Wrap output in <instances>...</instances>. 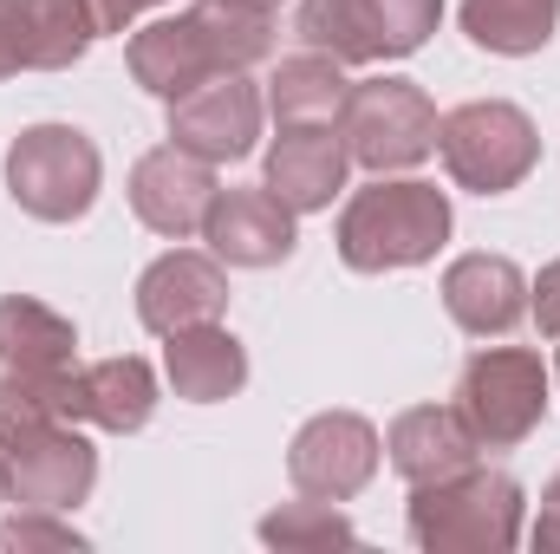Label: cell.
<instances>
[{"mask_svg": "<svg viewBox=\"0 0 560 554\" xmlns=\"http://www.w3.org/2000/svg\"><path fill=\"white\" fill-rule=\"evenodd\" d=\"M209 203H215V163H202L196 150L156 143V150L138 157V170H131V209H138L143 229H156L170 242L202 235Z\"/></svg>", "mask_w": 560, "mask_h": 554, "instance_id": "30bf717a", "label": "cell"}, {"mask_svg": "<svg viewBox=\"0 0 560 554\" xmlns=\"http://www.w3.org/2000/svg\"><path fill=\"white\" fill-rule=\"evenodd\" d=\"M98 143L79 125H33L7 150V196L33 222H79L98 203Z\"/></svg>", "mask_w": 560, "mask_h": 554, "instance_id": "5b68a950", "label": "cell"}, {"mask_svg": "<svg viewBox=\"0 0 560 554\" xmlns=\"http://www.w3.org/2000/svg\"><path fill=\"white\" fill-rule=\"evenodd\" d=\"M72 417V372L66 379H33V372H0V450L33 443L39 430Z\"/></svg>", "mask_w": 560, "mask_h": 554, "instance_id": "cb8c5ba5", "label": "cell"}, {"mask_svg": "<svg viewBox=\"0 0 560 554\" xmlns=\"http://www.w3.org/2000/svg\"><path fill=\"white\" fill-rule=\"evenodd\" d=\"M300 39L313 53H332L339 66H372L385 59L378 0H300Z\"/></svg>", "mask_w": 560, "mask_h": 554, "instance_id": "44dd1931", "label": "cell"}, {"mask_svg": "<svg viewBox=\"0 0 560 554\" xmlns=\"http://www.w3.org/2000/svg\"><path fill=\"white\" fill-rule=\"evenodd\" d=\"M456 412L476 430L482 450L522 443L541 424V412H548V366H541V353H528V346L476 353L463 366V379H456Z\"/></svg>", "mask_w": 560, "mask_h": 554, "instance_id": "8992f818", "label": "cell"}, {"mask_svg": "<svg viewBox=\"0 0 560 554\" xmlns=\"http://www.w3.org/2000/svg\"><path fill=\"white\" fill-rule=\"evenodd\" d=\"M222 307H229V275L215 255H196V249H170L138 280V320L156 339L202 326V320H222Z\"/></svg>", "mask_w": 560, "mask_h": 554, "instance_id": "8fae6325", "label": "cell"}, {"mask_svg": "<svg viewBox=\"0 0 560 554\" xmlns=\"http://www.w3.org/2000/svg\"><path fill=\"white\" fill-rule=\"evenodd\" d=\"M235 7H255V13H275L280 0H235Z\"/></svg>", "mask_w": 560, "mask_h": 554, "instance_id": "d6a6232c", "label": "cell"}, {"mask_svg": "<svg viewBox=\"0 0 560 554\" xmlns=\"http://www.w3.org/2000/svg\"><path fill=\"white\" fill-rule=\"evenodd\" d=\"M7 463H13V503L52 509V516L79 509L92 496V483H98V450L72 430V417L52 424V430H39L33 443L7 450Z\"/></svg>", "mask_w": 560, "mask_h": 554, "instance_id": "4fadbf2b", "label": "cell"}, {"mask_svg": "<svg viewBox=\"0 0 560 554\" xmlns=\"http://www.w3.org/2000/svg\"><path fill=\"white\" fill-rule=\"evenodd\" d=\"M26 72L20 66V26H13V0H0V79Z\"/></svg>", "mask_w": 560, "mask_h": 554, "instance_id": "f546056e", "label": "cell"}, {"mask_svg": "<svg viewBox=\"0 0 560 554\" xmlns=\"http://www.w3.org/2000/svg\"><path fill=\"white\" fill-rule=\"evenodd\" d=\"M555 20L560 0H463V33L482 53H502V59L541 53L555 39Z\"/></svg>", "mask_w": 560, "mask_h": 554, "instance_id": "603a6c76", "label": "cell"}, {"mask_svg": "<svg viewBox=\"0 0 560 554\" xmlns=\"http://www.w3.org/2000/svg\"><path fill=\"white\" fill-rule=\"evenodd\" d=\"M385 450H392V470L418 489V483H436V476L469 470L482 443H476V430L463 424L456 405H418V412H405L392 424Z\"/></svg>", "mask_w": 560, "mask_h": 554, "instance_id": "e0dca14e", "label": "cell"}, {"mask_svg": "<svg viewBox=\"0 0 560 554\" xmlns=\"http://www.w3.org/2000/svg\"><path fill=\"white\" fill-rule=\"evenodd\" d=\"M287 476L300 496L319 503H346L378 476V430L359 412H319L300 424L293 450H287Z\"/></svg>", "mask_w": 560, "mask_h": 554, "instance_id": "ba28073f", "label": "cell"}, {"mask_svg": "<svg viewBox=\"0 0 560 554\" xmlns=\"http://www.w3.org/2000/svg\"><path fill=\"white\" fill-rule=\"evenodd\" d=\"M0 503H13V463H7V450H0Z\"/></svg>", "mask_w": 560, "mask_h": 554, "instance_id": "1f68e13d", "label": "cell"}, {"mask_svg": "<svg viewBox=\"0 0 560 554\" xmlns=\"http://www.w3.org/2000/svg\"><path fill=\"white\" fill-rule=\"evenodd\" d=\"M261 542L268 549H332V542H352V522L332 503L300 496V503H287V509H275L261 522Z\"/></svg>", "mask_w": 560, "mask_h": 554, "instance_id": "d4e9b609", "label": "cell"}, {"mask_svg": "<svg viewBox=\"0 0 560 554\" xmlns=\"http://www.w3.org/2000/svg\"><path fill=\"white\" fill-rule=\"evenodd\" d=\"M13 26H20V66L26 72H66L98 39L85 0H13Z\"/></svg>", "mask_w": 560, "mask_h": 554, "instance_id": "ffe728a7", "label": "cell"}, {"mask_svg": "<svg viewBox=\"0 0 560 554\" xmlns=\"http://www.w3.org/2000/svg\"><path fill=\"white\" fill-rule=\"evenodd\" d=\"M436 13H443V0H378V20H385V59L418 53L423 39L436 33Z\"/></svg>", "mask_w": 560, "mask_h": 554, "instance_id": "484cf974", "label": "cell"}, {"mask_svg": "<svg viewBox=\"0 0 560 554\" xmlns=\"http://www.w3.org/2000/svg\"><path fill=\"white\" fill-rule=\"evenodd\" d=\"M0 366L7 372H33V379L79 372V333H72V320L52 313L46 300L7 293L0 300Z\"/></svg>", "mask_w": 560, "mask_h": 554, "instance_id": "ac0fdd59", "label": "cell"}, {"mask_svg": "<svg viewBox=\"0 0 560 554\" xmlns=\"http://www.w3.org/2000/svg\"><path fill=\"white\" fill-rule=\"evenodd\" d=\"M535 542H541V549H560V476L548 483V496H541V522H535Z\"/></svg>", "mask_w": 560, "mask_h": 554, "instance_id": "4dcf8cb0", "label": "cell"}, {"mask_svg": "<svg viewBox=\"0 0 560 554\" xmlns=\"http://www.w3.org/2000/svg\"><path fill=\"white\" fill-rule=\"evenodd\" d=\"M436 157L443 170L456 176V189H476V196H502L515 189L535 157H541V138L528 125L522 105L509 99H476V105H456L436 118Z\"/></svg>", "mask_w": 560, "mask_h": 554, "instance_id": "277c9868", "label": "cell"}, {"mask_svg": "<svg viewBox=\"0 0 560 554\" xmlns=\"http://www.w3.org/2000/svg\"><path fill=\"white\" fill-rule=\"evenodd\" d=\"M261 138V92L242 72H215L196 92L170 99V143L196 150L202 163H235Z\"/></svg>", "mask_w": 560, "mask_h": 554, "instance_id": "9c48e42d", "label": "cell"}, {"mask_svg": "<svg viewBox=\"0 0 560 554\" xmlns=\"http://www.w3.org/2000/svg\"><path fill=\"white\" fill-rule=\"evenodd\" d=\"M346 92L352 85H346L332 53H293V59H280L275 85H268V105H275L280 125H332Z\"/></svg>", "mask_w": 560, "mask_h": 554, "instance_id": "7402d4cb", "label": "cell"}, {"mask_svg": "<svg viewBox=\"0 0 560 554\" xmlns=\"http://www.w3.org/2000/svg\"><path fill=\"white\" fill-rule=\"evenodd\" d=\"M0 549H85V535H72L66 522H52V509L0 522Z\"/></svg>", "mask_w": 560, "mask_h": 554, "instance_id": "4316f807", "label": "cell"}, {"mask_svg": "<svg viewBox=\"0 0 560 554\" xmlns=\"http://www.w3.org/2000/svg\"><path fill=\"white\" fill-rule=\"evenodd\" d=\"M443 242H450V196L418 176H378L339 216V255L359 275L418 268Z\"/></svg>", "mask_w": 560, "mask_h": 554, "instance_id": "7a4b0ae2", "label": "cell"}, {"mask_svg": "<svg viewBox=\"0 0 560 554\" xmlns=\"http://www.w3.org/2000/svg\"><path fill=\"white\" fill-rule=\"evenodd\" d=\"M411 542L430 554H502L522 542V489L502 470H456L418 483L411 496Z\"/></svg>", "mask_w": 560, "mask_h": 554, "instance_id": "3957f363", "label": "cell"}, {"mask_svg": "<svg viewBox=\"0 0 560 554\" xmlns=\"http://www.w3.org/2000/svg\"><path fill=\"white\" fill-rule=\"evenodd\" d=\"M346 170H352V150L332 125H280L275 150H268V189L293 216L326 209L346 189Z\"/></svg>", "mask_w": 560, "mask_h": 554, "instance_id": "5bb4252c", "label": "cell"}, {"mask_svg": "<svg viewBox=\"0 0 560 554\" xmlns=\"http://www.w3.org/2000/svg\"><path fill=\"white\" fill-rule=\"evenodd\" d=\"M275 53V20L235 0H196L176 20H150L131 33V79L156 99H183L215 72H248Z\"/></svg>", "mask_w": 560, "mask_h": 554, "instance_id": "6da1fadb", "label": "cell"}, {"mask_svg": "<svg viewBox=\"0 0 560 554\" xmlns=\"http://www.w3.org/2000/svg\"><path fill=\"white\" fill-rule=\"evenodd\" d=\"M163 372H170L176 399H189V405H222V399H235V392L248 385V353H242V339H235L222 320H202V326L170 333Z\"/></svg>", "mask_w": 560, "mask_h": 554, "instance_id": "2e32d148", "label": "cell"}, {"mask_svg": "<svg viewBox=\"0 0 560 554\" xmlns=\"http://www.w3.org/2000/svg\"><path fill=\"white\" fill-rule=\"evenodd\" d=\"M339 138L365 170H411L436 150V105L411 79H359L339 105Z\"/></svg>", "mask_w": 560, "mask_h": 554, "instance_id": "52a82bcc", "label": "cell"}, {"mask_svg": "<svg viewBox=\"0 0 560 554\" xmlns=\"http://www.w3.org/2000/svg\"><path fill=\"white\" fill-rule=\"evenodd\" d=\"M138 7H143V0H85V13H92V26H98V33H125V26L138 20Z\"/></svg>", "mask_w": 560, "mask_h": 554, "instance_id": "f1b7e54d", "label": "cell"}, {"mask_svg": "<svg viewBox=\"0 0 560 554\" xmlns=\"http://www.w3.org/2000/svg\"><path fill=\"white\" fill-rule=\"evenodd\" d=\"M150 412H156V372L143 366L138 353L98 359V366H79L72 372V417L125 437V430H143Z\"/></svg>", "mask_w": 560, "mask_h": 554, "instance_id": "d6986e66", "label": "cell"}, {"mask_svg": "<svg viewBox=\"0 0 560 554\" xmlns=\"http://www.w3.org/2000/svg\"><path fill=\"white\" fill-rule=\"evenodd\" d=\"M528 293H535V326H541L548 339H560V262H548Z\"/></svg>", "mask_w": 560, "mask_h": 554, "instance_id": "83f0119b", "label": "cell"}, {"mask_svg": "<svg viewBox=\"0 0 560 554\" xmlns=\"http://www.w3.org/2000/svg\"><path fill=\"white\" fill-rule=\"evenodd\" d=\"M202 242L229 268H275V262L293 255V209L280 203L268 183L261 189H215Z\"/></svg>", "mask_w": 560, "mask_h": 554, "instance_id": "7c38bea8", "label": "cell"}, {"mask_svg": "<svg viewBox=\"0 0 560 554\" xmlns=\"http://www.w3.org/2000/svg\"><path fill=\"white\" fill-rule=\"evenodd\" d=\"M443 307H450V320H456L463 333L502 339V333H515L522 313H528V280H522V268H515L509 255H463V262H450V275H443Z\"/></svg>", "mask_w": 560, "mask_h": 554, "instance_id": "9a60e30c", "label": "cell"}, {"mask_svg": "<svg viewBox=\"0 0 560 554\" xmlns=\"http://www.w3.org/2000/svg\"><path fill=\"white\" fill-rule=\"evenodd\" d=\"M555 372H560V366H555Z\"/></svg>", "mask_w": 560, "mask_h": 554, "instance_id": "e575fe53", "label": "cell"}, {"mask_svg": "<svg viewBox=\"0 0 560 554\" xmlns=\"http://www.w3.org/2000/svg\"><path fill=\"white\" fill-rule=\"evenodd\" d=\"M143 7H156V0H143Z\"/></svg>", "mask_w": 560, "mask_h": 554, "instance_id": "836d02e7", "label": "cell"}]
</instances>
